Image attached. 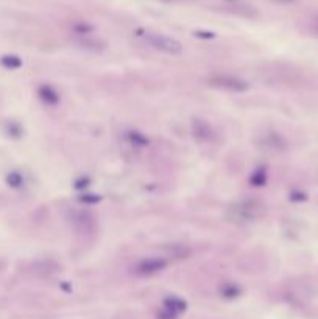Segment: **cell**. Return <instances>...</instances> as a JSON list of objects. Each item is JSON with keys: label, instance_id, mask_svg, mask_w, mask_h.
<instances>
[{"label": "cell", "instance_id": "cell-19", "mask_svg": "<svg viewBox=\"0 0 318 319\" xmlns=\"http://www.w3.org/2000/svg\"><path fill=\"white\" fill-rule=\"evenodd\" d=\"M195 36H200V37H206V39H209V37H214V33H208V31H196L195 33Z\"/></svg>", "mask_w": 318, "mask_h": 319}, {"label": "cell", "instance_id": "cell-9", "mask_svg": "<svg viewBox=\"0 0 318 319\" xmlns=\"http://www.w3.org/2000/svg\"><path fill=\"white\" fill-rule=\"evenodd\" d=\"M218 291H220V296L223 299H228V301H232V299H235V297H239V296L242 294V288L239 287L237 284H234V282H225V284H222L220 288H218Z\"/></svg>", "mask_w": 318, "mask_h": 319}, {"label": "cell", "instance_id": "cell-11", "mask_svg": "<svg viewBox=\"0 0 318 319\" xmlns=\"http://www.w3.org/2000/svg\"><path fill=\"white\" fill-rule=\"evenodd\" d=\"M127 139H128V142L133 146H137V148H144V146L148 145L147 136L142 134V133H139V131H130V133H127Z\"/></svg>", "mask_w": 318, "mask_h": 319}, {"label": "cell", "instance_id": "cell-5", "mask_svg": "<svg viewBox=\"0 0 318 319\" xmlns=\"http://www.w3.org/2000/svg\"><path fill=\"white\" fill-rule=\"evenodd\" d=\"M167 265L169 262L164 257H145V259H141L134 265L133 272L141 277H150V275H154L157 272L164 271Z\"/></svg>", "mask_w": 318, "mask_h": 319}, {"label": "cell", "instance_id": "cell-3", "mask_svg": "<svg viewBox=\"0 0 318 319\" xmlns=\"http://www.w3.org/2000/svg\"><path fill=\"white\" fill-rule=\"evenodd\" d=\"M209 86L215 88V89H222L226 92H234V94H241V92H247L250 89V83L247 79L235 76V75H229V73H215L211 75L208 78Z\"/></svg>", "mask_w": 318, "mask_h": 319}, {"label": "cell", "instance_id": "cell-12", "mask_svg": "<svg viewBox=\"0 0 318 319\" xmlns=\"http://www.w3.org/2000/svg\"><path fill=\"white\" fill-rule=\"evenodd\" d=\"M0 64L8 70H16L22 67V59L16 55H4L0 58Z\"/></svg>", "mask_w": 318, "mask_h": 319}, {"label": "cell", "instance_id": "cell-15", "mask_svg": "<svg viewBox=\"0 0 318 319\" xmlns=\"http://www.w3.org/2000/svg\"><path fill=\"white\" fill-rule=\"evenodd\" d=\"M7 184L13 188H19V187L24 185V176L19 172H11L7 176Z\"/></svg>", "mask_w": 318, "mask_h": 319}, {"label": "cell", "instance_id": "cell-20", "mask_svg": "<svg viewBox=\"0 0 318 319\" xmlns=\"http://www.w3.org/2000/svg\"><path fill=\"white\" fill-rule=\"evenodd\" d=\"M276 2H280V4H292V2H295V0H276Z\"/></svg>", "mask_w": 318, "mask_h": 319}, {"label": "cell", "instance_id": "cell-1", "mask_svg": "<svg viewBox=\"0 0 318 319\" xmlns=\"http://www.w3.org/2000/svg\"><path fill=\"white\" fill-rule=\"evenodd\" d=\"M137 33L151 49H154L157 52L172 55V56L183 53V46L176 41V39H173L170 36H166L163 33H154L150 30H139Z\"/></svg>", "mask_w": 318, "mask_h": 319}, {"label": "cell", "instance_id": "cell-6", "mask_svg": "<svg viewBox=\"0 0 318 319\" xmlns=\"http://www.w3.org/2000/svg\"><path fill=\"white\" fill-rule=\"evenodd\" d=\"M192 134H193L195 140L202 142V143L211 142L215 137L212 126L206 120H202V118H195V120L192 122Z\"/></svg>", "mask_w": 318, "mask_h": 319}, {"label": "cell", "instance_id": "cell-2", "mask_svg": "<svg viewBox=\"0 0 318 319\" xmlns=\"http://www.w3.org/2000/svg\"><path fill=\"white\" fill-rule=\"evenodd\" d=\"M264 206L257 199H244L232 206L229 210L232 214V220L235 223H253L264 214Z\"/></svg>", "mask_w": 318, "mask_h": 319}, {"label": "cell", "instance_id": "cell-8", "mask_svg": "<svg viewBox=\"0 0 318 319\" xmlns=\"http://www.w3.org/2000/svg\"><path fill=\"white\" fill-rule=\"evenodd\" d=\"M75 44L80 49H85V50H89V52H102L105 49V44L102 41H98V39L92 37L91 34H88V36H78Z\"/></svg>", "mask_w": 318, "mask_h": 319}, {"label": "cell", "instance_id": "cell-14", "mask_svg": "<svg viewBox=\"0 0 318 319\" xmlns=\"http://www.w3.org/2000/svg\"><path fill=\"white\" fill-rule=\"evenodd\" d=\"M250 182H251V185H254V187L265 185V182H267V170H265V167L257 168V170L251 175Z\"/></svg>", "mask_w": 318, "mask_h": 319}, {"label": "cell", "instance_id": "cell-18", "mask_svg": "<svg viewBox=\"0 0 318 319\" xmlns=\"http://www.w3.org/2000/svg\"><path fill=\"white\" fill-rule=\"evenodd\" d=\"M310 30H312V33H315V34L318 36V16H315V17L312 19V22H310Z\"/></svg>", "mask_w": 318, "mask_h": 319}, {"label": "cell", "instance_id": "cell-16", "mask_svg": "<svg viewBox=\"0 0 318 319\" xmlns=\"http://www.w3.org/2000/svg\"><path fill=\"white\" fill-rule=\"evenodd\" d=\"M100 199H102V196H98V195H89V193L80 196V201L85 203V204H97Z\"/></svg>", "mask_w": 318, "mask_h": 319}, {"label": "cell", "instance_id": "cell-10", "mask_svg": "<svg viewBox=\"0 0 318 319\" xmlns=\"http://www.w3.org/2000/svg\"><path fill=\"white\" fill-rule=\"evenodd\" d=\"M164 307L175 311L176 314H180V313L187 310V302L184 299L178 297V296H169V297L164 299Z\"/></svg>", "mask_w": 318, "mask_h": 319}, {"label": "cell", "instance_id": "cell-17", "mask_svg": "<svg viewBox=\"0 0 318 319\" xmlns=\"http://www.w3.org/2000/svg\"><path fill=\"white\" fill-rule=\"evenodd\" d=\"M176 317H178V314H176L175 311L166 308V307H164L163 311H159V313H157V319H176Z\"/></svg>", "mask_w": 318, "mask_h": 319}, {"label": "cell", "instance_id": "cell-13", "mask_svg": "<svg viewBox=\"0 0 318 319\" xmlns=\"http://www.w3.org/2000/svg\"><path fill=\"white\" fill-rule=\"evenodd\" d=\"M70 30L76 34V36H88L91 34L95 28L94 25H91L89 22H73L70 25Z\"/></svg>", "mask_w": 318, "mask_h": 319}, {"label": "cell", "instance_id": "cell-7", "mask_svg": "<svg viewBox=\"0 0 318 319\" xmlns=\"http://www.w3.org/2000/svg\"><path fill=\"white\" fill-rule=\"evenodd\" d=\"M37 97L47 106H58L61 103V95L52 84H41L37 88Z\"/></svg>", "mask_w": 318, "mask_h": 319}, {"label": "cell", "instance_id": "cell-4", "mask_svg": "<svg viewBox=\"0 0 318 319\" xmlns=\"http://www.w3.org/2000/svg\"><path fill=\"white\" fill-rule=\"evenodd\" d=\"M69 221L76 233L80 235H94L97 230V220L89 210L75 209L69 212Z\"/></svg>", "mask_w": 318, "mask_h": 319}]
</instances>
